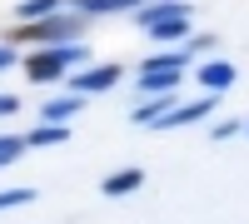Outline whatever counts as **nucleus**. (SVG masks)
I'll return each instance as SVG.
<instances>
[{
    "instance_id": "f257e3e1",
    "label": "nucleus",
    "mask_w": 249,
    "mask_h": 224,
    "mask_svg": "<svg viewBox=\"0 0 249 224\" xmlns=\"http://www.w3.org/2000/svg\"><path fill=\"white\" fill-rule=\"evenodd\" d=\"M80 60H90V45H50L25 60V75L35 80V85H50V80H60V70L80 65Z\"/></svg>"
},
{
    "instance_id": "f03ea898",
    "label": "nucleus",
    "mask_w": 249,
    "mask_h": 224,
    "mask_svg": "<svg viewBox=\"0 0 249 224\" xmlns=\"http://www.w3.org/2000/svg\"><path fill=\"white\" fill-rule=\"evenodd\" d=\"M70 35H80L75 15H45V20H35V25L15 30V40H25V45H65Z\"/></svg>"
},
{
    "instance_id": "7ed1b4c3",
    "label": "nucleus",
    "mask_w": 249,
    "mask_h": 224,
    "mask_svg": "<svg viewBox=\"0 0 249 224\" xmlns=\"http://www.w3.org/2000/svg\"><path fill=\"white\" fill-rule=\"evenodd\" d=\"M195 80H199V90H204V95H224V90L234 85V65H230V60H204Z\"/></svg>"
},
{
    "instance_id": "20e7f679",
    "label": "nucleus",
    "mask_w": 249,
    "mask_h": 224,
    "mask_svg": "<svg viewBox=\"0 0 249 224\" xmlns=\"http://www.w3.org/2000/svg\"><path fill=\"white\" fill-rule=\"evenodd\" d=\"M120 75H124L120 65H95V70H85V75H75L70 85H75V95H100V90H110Z\"/></svg>"
},
{
    "instance_id": "39448f33",
    "label": "nucleus",
    "mask_w": 249,
    "mask_h": 224,
    "mask_svg": "<svg viewBox=\"0 0 249 224\" xmlns=\"http://www.w3.org/2000/svg\"><path fill=\"white\" fill-rule=\"evenodd\" d=\"M204 115H214V95H204L199 105H179V110H170L155 130H179V125H195V120H204Z\"/></svg>"
},
{
    "instance_id": "423d86ee",
    "label": "nucleus",
    "mask_w": 249,
    "mask_h": 224,
    "mask_svg": "<svg viewBox=\"0 0 249 224\" xmlns=\"http://www.w3.org/2000/svg\"><path fill=\"white\" fill-rule=\"evenodd\" d=\"M179 15H190V5H179V0H155V5H140V25L150 30L160 20H179Z\"/></svg>"
},
{
    "instance_id": "0eeeda50",
    "label": "nucleus",
    "mask_w": 249,
    "mask_h": 224,
    "mask_svg": "<svg viewBox=\"0 0 249 224\" xmlns=\"http://www.w3.org/2000/svg\"><path fill=\"white\" fill-rule=\"evenodd\" d=\"M85 110V95H70V100H50L45 110H40V125H65L70 115Z\"/></svg>"
},
{
    "instance_id": "6e6552de",
    "label": "nucleus",
    "mask_w": 249,
    "mask_h": 224,
    "mask_svg": "<svg viewBox=\"0 0 249 224\" xmlns=\"http://www.w3.org/2000/svg\"><path fill=\"white\" fill-rule=\"evenodd\" d=\"M140 185H144V174H140V170H120V174H110L100 190H105L110 199H124V194H135Z\"/></svg>"
},
{
    "instance_id": "1a4fd4ad",
    "label": "nucleus",
    "mask_w": 249,
    "mask_h": 224,
    "mask_svg": "<svg viewBox=\"0 0 249 224\" xmlns=\"http://www.w3.org/2000/svg\"><path fill=\"white\" fill-rule=\"evenodd\" d=\"M190 35V15H179V20H160V25H150V40H160V45H175V40Z\"/></svg>"
},
{
    "instance_id": "9d476101",
    "label": "nucleus",
    "mask_w": 249,
    "mask_h": 224,
    "mask_svg": "<svg viewBox=\"0 0 249 224\" xmlns=\"http://www.w3.org/2000/svg\"><path fill=\"white\" fill-rule=\"evenodd\" d=\"M65 139H70L65 125H35V130L25 135V145H65Z\"/></svg>"
},
{
    "instance_id": "9b49d317",
    "label": "nucleus",
    "mask_w": 249,
    "mask_h": 224,
    "mask_svg": "<svg viewBox=\"0 0 249 224\" xmlns=\"http://www.w3.org/2000/svg\"><path fill=\"white\" fill-rule=\"evenodd\" d=\"M140 85H144V90H175V85H179V70H144Z\"/></svg>"
},
{
    "instance_id": "f8f14e48",
    "label": "nucleus",
    "mask_w": 249,
    "mask_h": 224,
    "mask_svg": "<svg viewBox=\"0 0 249 224\" xmlns=\"http://www.w3.org/2000/svg\"><path fill=\"white\" fill-rule=\"evenodd\" d=\"M60 10V0H20V20H45Z\"/></svg>"
},
{
    "instance_id": "ddd939ff",
    "label": "nucleus",
    "mask_w": 249,
    "mask_h": 224,
    "mask_svg": "<svg viewBox=\"0 0 249 224\" xmlns=\"http://www.w3.org/2000/svg\"><path fill=\"white\" fill-rule=\"evenodd\" d=\"M184 60H190V50H170V55H150V60H144V70H184Z\"/></svg>"
},
{
    "instance_id": "4468645a",
    "label": "nucleus",
    "mask_w": 249,
    "mask_h": 224,
    "mask_svg": "<svg viewBox=\"0 0 249 224\" xmlns=\"http://www.w3.org/2000/svg\"><path fill=\"white\" fill-rule=\"evenodd\" d=\"M30 199H35V190H25V185L20 190H0V209H20V205H30Z\"/></svg>"
},
{
    "instance_id": "2eb2a0df",
    "label": "nucleus",
    "mask_w": 249,
    "mask_h": 224,
    "mask_svg": "<svg viewBox=\"0 0 249 224\" xmlns=\"http://www.w3.org/2000/svg\"><path fill=\"white\" fill-rule=\"evenodd\" d=\"M20 150H25V139H20V145H5V150H0V170H5V165H15V159H20Z\"/></svg>"
},
{
    "instance_id": "dca6fc26",
    "label": "nucleus",
    "mask_w": 249,
    "mask_h": 224,
    "mask_svg": "<svg viewBox=\"0 0 249 224\" xmlns=\"http://www.w3.org/2000/svg\"><path fill=\"white\" fill-rule=\"evenodd\" d=\"M15 65V45H0V70H10Z\"/></svg>"
},
{
    "instance_id": "f3484780",
    "label": "nucleus",
    "mask_w": 249,
    "mask_h": 224,
    "mask_svg": "<svg viewBox=\"0 0 249 224\" xmlns=\"http://www.w3.org/2000/svg\"><path fill=\"white\" fill-rule=\"evenodd\" d=\"M15 110H20V100L15 95H0V115H15Z\"/></svg>"
},
{
    "instance_id": "a211bd4d",
    "label": "nucleus",
    "mask_w": 249,
    "mask_h": 224,
    "mask_svg": "<svg viewBox=\"0 0 249 224\" xmlns=\"http://www.w3.org/2000/svg\"><path fill=\"white\" fill-rule=\"evenodd\" d=\"M130 5H135V10H140V5H144V0H130Z\"/></svg>"
}]
</instances>
